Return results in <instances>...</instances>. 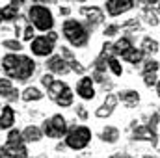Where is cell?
I'll use <instances>...</instances> for the list:
<instances>
[{
	"label": "cell",
	"mask_w": 160,
	"mask_h": 158,
	"mask_svg": "<svg viewBox=\"0 0 160 158\" xmlns=\"http://www.w3.org/2000/svg\"><path fill=\"white\" fill-rule=\"evenodd\" d=\"M142 52H149V54H155L157 50H158V43L153 39V37H143L142 41V48H140Z\"/></svg>",
	"instance_id": "cell-24"
},
{
	"label": "cell",
	"mask_w": 160,
	"mask_h": 158,
	"mask_svg": "<svg viewBox=\"0 0 160 158\" xmlns=\"http://www.w3.org/2000/svg\"><path fill=\"white\" fill-rule=\"evenodd\" d=\"M47 67H48L52 73H56V75H65V73L69 71V65L65 63V60H63L62 56H50L48 62H47Z\"/></svg>",
	"instance_id": "cell-11"
},
{
	"label": "cell",
	"mask_w": 160,
	"mask_h": 158,
	"mask_svg": "<svg viewBox=\"0 0 160 158\" xmlns=\"http://www.w3.org/2000/svg\"><path fill=\"white\" fill-rule=\"evenodd\" d=\"M22 36H24V39H26V41H30L32 37H34V26H26Z\"/></svg>",
	"instance_id": "cell-34"
},
{
	"label": "cell",
	"mask_w": 160,
	"mask_h": 158,
	"mask_svg": "<svg viewBox=\"0 0 160 158\" xmlns=\"http://www.w3.org/2000/svg\"><path fill=\"white\" fill-rule=\"evenodd\" d=\"M145 158H151V156H145Z\"/></svg>",
	"instance_id": "cell-43"
},
{
	"label": "cell",
	"mask_w": 160,
	"mask_h": 158,
	"mask_svg": "<svg viewBox=\"0 0 160 158\" xmlns=\"http://www.w3.org/2000/svg\"><path fill=\"white\" fill-rule=\"evenodd\" d=\"M77 110H78V116H80L82 119H86V117H88V114H86V110H84V106H78Z\"/></svg>",
	"instance_id": "cell-35"
},
{
	"label": "cell",
	"mask_w": 160,
	"mask_h": 158,
	"mask_svg": "<svg viewBox=\"0 0 160 158\" xmlns=\"http://www.w3.org/2000/svg\"><path fill=\"white\" fill-rule=\"evenodd\" d=\"M134 4H136L134 0H108V2H106V11H108L112 17H118L121 13L132 9Z\"/></svg>",
	"instance_id": "cell-8"
},
{
	"label": "cell",
	"mask_w": 160,
	"mask_h": 158,
	"mask_svg": "<svg viewBox=\"0 0 160 158\" xmlns=\"http://www.w3.org/2000/svg\"><path fill=\"white\" fill-rule=\"evenodd\" d=\"M21 4H22V2H9L8 6H4V7L0 9V15H2V21H13V19H17V15H19V7H21Z\"/></svg>",
	"instance_id": "cell-14"
},
{
	"label": "cell",
	"mask_w": 160,
	"mask_h": 158,
	"mask_svg": "<svg viewBox=\"0 0 160 158\" xmlns=\"http://www.w3.org/2000/svg\"><path fill=\"white\" fill-rule=\"evenodd\" d=\"M2 69L8 75V78L15 80H28L34 71H36V63L32 58L28 56H21V54H8L2 58Z\"/></svg>",
	"instance_id": "cell-1"
},
{
	"label": "cell",
	"mask_w": 160,
	"mask_h": 158,
	"mask_svg": "<svg viewBox=\"0 0 160 158\" xmlns=\"http://www.w3.org/2000/svg\"><path fill=\"white\" fill-rule=\"evenodd\" d=\"M125 28H138V21H130V22H127Z\"/></svg>",
	"instance_id": "cell-36"
},
{
	"label": "cell",
	"mask_w": 160,
	"mask_h": 158,
	"mask_svg": "<svg viewBox=\"0 0 160 158\" xmlns=\"http://www.w3.org/2000/svg\"><path fill=\"white\" fill-rule=\"evenodd\" d=\"M106 65L112 69V73L116 75V77H121L123 75V67H121L119 60L118 58H114V56H108V60H106Z\"/></svg>",
	"instance_id": "cell-25"
},
{
	"label": "cell",
	"mask_w": 160,
	"mask_h": 158,
	"mask_svg": "<svg viewBox=\"0 0 160 158\" xmlns=\"http://www.w3.org/2000/svg\"><path fill=\"white\" fill-rule=\"evenodd\" d=\"M0 22H2V15H0Z\"/></svg>",
	"instance_id": "cell-42"
},
{
	"label": "cell",
	"mask_w": 160,
	"mask_h": 158,
	"mask_svg": "<svg viewBox=\"0 0 160 158\" xmlns=\"http://www.w3.org/2000/svg\"><path fill=\"white\" fill-rule=\"evenodd\" d=\"M52 82H54V78H52V75H43V77H41V84H43L45 87H48V86H50Z\"/></svg>",
	"instance_id": "cell-33"
},
{
	"label": "cell",
	"mask_w": 160,
	"mask_h": 158,
	"mask_svg": "<svg viewBox=\"0 0 160 158\" xmlns=\"http://www.w3.org/2000/svg\"><path fill=\"white\" fill-rule=\"evenodd\" d=\"M56 39H58V36H56L54 32H50V34H47V36H39V37L32 39V43H30V48H32V52H34L36 56L45 58V56L52 54Z\"/></svg>",
	"instance_id": "cell-6"
},
{
	"label": "cell",
	"mask_w": 160,
	"mask_h": 158,
	"mask_svg": "<svg viewBox=\"0 0 160 158\" xmlns=\"http://www.w3.org/2000/svg\"><path fill=\"white\" fill-rule=\"evenodd\" d=\"M2 151H4L9 158H28L26 145H24V141H22L19 130H11V132L8 134V141H6V145L2 147Z\"/></svg>",
	"instance_id": "cell-4"
},
{
	"label": "cell",
	"mask_w": 160,
	"mask_h": 158,
	"mask_svg": "<svg viewBox=\"0 0 160 158\" xmlns=\"http://www.w3.org/2000/svg\"><path fill=\"white\" fill-rule=\"evenodd\" d=\"M13 123H15V110L11 106H4L2 108V114H0V128L2 130L11 128Z\"/></svg>",
	"instance_id": "cell-15"
},
{
	"label": "cell",
	"mask_w": 160,
	"mask_h": 158,
	"mask_svg": "<svg viewBox=\"0 0 160 158\" xmlns=\"http://www.w3.org/2000/svg\"><path fill=\"white\" fill-rule=\"evenodd\" d=\"M77 93L84 101H91L95 97V87H93V80L89 77H82L80 82L77 84Z\"/></svg>",
	"instance_id": "cell-9"
},
{
	"label": "cell",
	"mask_w": 160,
	"mask_h": 158,
	"mask_svg": "<svg viewBox=\"0 0 160 158\" xmlns=\"http://www.w3.org/2000/svg\"><path fill=\"white\" fill-rule=\"evenodd\" d=\"M112 112H114L112 108H106V106H101V108H99V110L95 112V116H97V117H108V116H112Z\"/></svg>",
	"instance_id": "cell-30"
},
{
	"label": "cell",
	"mask_w": 160,
	"mask_h": 158,
	"mask_svg": "<svg viewBox=\"0 0 160 158\" xmlns=\"http://www.w3.org/2000/svg\"><path fill=\"white\" fill-rule=\"evenodd\" d=\"M43 132L48 138H62V136H65L67 134V121H65V117L60 116V114L52 116L48 121H45Z\"/></svg>",
	"instance_id": "cell-7"
},
{
	"label": "cell",
	"mask_w": 160,
	"mask_h": 158,
	"mask_svg": "<svg viewBox=\"0 0 160 158\" xmlns=\"http://www.w3.org/2000/svg\"><path fill=\"white\" fill-rule=\"evenodd\" d=\"M155 4H157V7L160 9V0H158V2H155Z\"/></svg>",
	"instance_id": "cell-41"
},
{
	"label": "cell",
	"mask_w": 160,
	"mask_h": 158,
	"mask_svg": "<svg viewBox=\"0 0 160 158\" xmlns=\"http://www.w3.org/2000/svg\"><path fill=\"white\" fill-rule=\"evenodd\" d=\"M142 58H143V52H142L140 48H134V47H132L128 52H125V54H123V60H127L128 63H134V65H136V63H140V62H142Z\"/></svg>",
	"instance_id": "cell-19"
},
{
	"label": "cell",
	"mask_w": 160,
	"mask_h": 158,
	"mask_svg": "<svg viewBox=\"0 0 160 158\" xmlns=\"http://www.w3.org/2000/svg\"><path fill=\"white\" fill-rule=\"evenodd\" d=\"M118 99H119L121 102H125L127 106H136V104L140 102V95H138V91H132V89H125V91H121Z\"/></svg>",
	"instance_id": "cell-17"
},
{
	"label": "cell",
	"mask_w": 160,
	"mask_h": 158,
	"mask_svg": "<svg viewBox=\"0 0 160 158\" xmlns=\"http://www.w3.org/2000/svg\"><path fill=\"white\" fill-rule=\"evenodd\" d=\"M119 30V26L118 24H110V26H106V30H104V34L110 37V36H116V32Z\"/></svg>",
	"instance_id": "cell-32"
},
{
	"label": "cell",
	"mask_w": 160,
	"mask_h": 158,
	"mask_svg": "<svg viewBox=\"0 0 160 158\" xmlns=\"http://www.w3.org/2000/svg\"><path fill=\"white\" fill-rule=\"evenodd\" d=\"M145 21H147V24H151V26H157V24H158L157 13H155V11H149V9H145Z\"/></svg>",
	"instance_id": "cell-27"
},
{
	"label": "cell",
	"mask_w": 160,
	"mask_h": 158,
	"mask_svg": "<svg viewBox=\"0 0 160 158\" xmlns=\"http://www.w3.org/2000/svg\"><path fill=\"white\" fill-rule=\"evenodd\" d=\"M63 36L73 47H86L89 39V30L75 19H67L63 22Z\"/></svg>",
	"instance_id": "cell-2"
},
{
	"label": "cell",
	"mask_w": 160,
	"mask_h": 158,
	"mask_svg": "<svg viewBox=\"0 0 160 158\" xmlns=\"http://www.w3.org/2000/svg\"><path fill=\"white\" fill-rule=\"evenodd\" d=\"M157 93H158V97H160V82H157Z\"/></svg>",
	"instance_id": "cell-40"
},
{
	"label": "cell",
	"mask_w": 160,
	"mask_h": 158,
	"mask_svg": "<svg viewBox=\"0 0 160 158\" xmlns=\"http://www.w3.org/2000/svg\"><path fill=\"white\" fill-rule=\"evenodd\" d=\"M41 130L38 126H26L22 132H21V138H22V141H39L41 140Z\"/></svg>",
	"instance_id": "cell-18"
},
{
	"label": "cell",
	"mask_w": 160,
	"mask_h": 158,
	"mask_svg": "<svg viewBox=\"0 0 160 158\" xmlns=\"http://www.w3.org/2000/svg\"><path fill=\"white\" fill-rule=\"evenodd\" d=\"M110 158H130V156H128V155H123V153H121V155H114V156H110Z\"/></svg>",
	"instance_id": "cell-37"
},
{
	"label": "cell",
	"mask_w": 160,
	"mask_h": 158,
	"mask_svg": "<svg viewBox=\"0 0 160 158\" xmlns=\"http://www.w3.org/2000/svg\"><path fill=\"white\" fill-rule=\"evenodd\" d=\"M157 71H158V62L147 60L145 62V67H143V73H157Z\"/></svg>",
	"instance_id": "cell-28"
},
{
	"label": "cell",
	"mask_w": 160,
	"mask_h": 158,
	"mask_svg": "<svg viewBox=\"0 0 160 158\" xmlns=\"http://www.w3.org/2000/svg\"><path fill=\"white\" fill-rule=\"evenodd\" d=\"M2 47L8 48V50H11V52H19V50H21V43L17 39H6L2 43Z\"/></svg>",
	"instance_id": "cell-26"
},
{
	"label": "cell",
	"mask_w": 160,
	"mask_h": 158,
	"mask_svg": "<svg viewBox=\"0 0 160 158\" xmlns=\"http://www.w3.org/2000/svg\"><path fill=\"white\" fill-rule=\"evenodd\" d=\"M116 104H118V97H116V95H108V97H106V101H104V106L114 110V108H116Z\"/></svg>",
	"instance_id": "cell-31"
},
{
	"label": "cell",
	"mask_w": 160,
	"mask_h": 158,
	"mask_svg": "<svg viewBox=\"0 0 160 158\" xmlns=\"http://www.w3.org/2000/svg\"><path fill=\"white\" fill-rule=\"evenodd\" d=\"M28 17H30V21H32V24H34L38 30H41V32H47V30L50 32L52 26H54L52 13H50V9L45 7V6H39V4L32 6L30 11H28Z\"/></svg>",
	"instance_id": "cell-3"
},
{
	"label": "cell",
	"mask_w": 160,
	"mask_h": 158,
	"mask_svg": "<svg viewBox=\"0 0 160 158\" xmlns=\"http://www.w3.org/2000/svg\"><path fill=\"white\" fill-rule=\"evenodd\" d=\"M0 97H4V99H8V101H17L19 91L13 89L9 78H0Z\"/></svg>",
	"instance_id": "cell-12"
},
{
	"label": "cell",
	"mask_w": 160,
	"mask_h": 158,
	"mask_svg": "<svg viewBox=\"0 0 160 158\" xmlns=\"http://www.w3.org/2000/svg\"><path fill=\"white\" fill-rule=\"evenodd\" d=\"M47 89H48V97L56 102V101H58V99H60V97L67 91V89H69V86H67L65 82H62V80H54V82H52Z\"/></svg>",
	"instance_id": "cell-13"
},
{
	"label": "cell",
	"mask_w": 160,
	"mask_h": 158,
	"mask_svg": "<svg viewBox=\"0 0 160 158\" xmlns=\"http://www.w3.org/2000/svg\"><path fill=\"white\" fill-rule=\"evenodd\" d=\"M143 82H145L147 87L155 86L157 84V73H143Z\"/></svg>",
	"instance_id": "cell-29"
},
{
	"label": "cell",
	"mask_w": 160,
	"mask_h": 158,
	"mask_svg": "<svg viewBox=\"0 0 160 158\" xmlns=\"http://www.w3.org/2000/svg\"><path fill=\"white\" fill-rule=\"evenodd\" d=\"M0 158H9V156H8V155H6V153H4V151L0 149Z\"/></svg>",
	"instance_id": "cell-39"
},
{
	"label": "cell",
	"mask_w": 160,
	"mask_h": 158,
	"mask_svg": "<svg viewBox=\"0 0 160 158\" xmlns=\"http://www.w3.org/2000/svg\"><path fill=\"white\" fill-rule=\"evenodd\" d=\"M22 99L26 101V102H30V101H41L43 99V93H41L38 87H26L24 89V93H22Z\"/></svg>",
	"instance_id": "cell-23"
},
{
	"label": "cell",
	"mask_w": 160,
	"mask_h": 158,
	"mask_svg": "<svg viewBox=\"0 0 160 158\" xmlns=\"http://www.w3.org/2000/svg\"><path fill=\"white\" fill-rule=\"evenodd\" d=\"M155 132L153 130H149L147 126H138L136 130H134V140H151V141H155Z\"/></svg>",
	"instance_id": "cell-22"
},
{
	"label": "cell",
	"mask_w": 160,
	"mask_h": 158,
	"mask_svg": "<svg viewBox=\"0 0 160 158\" xmlns=\"http://www.w3.org/2000/svg\"><path fill=\"white\" fill-rule=\"evenodd\" d=\"M80 13L88 17V21H89V24H91V26L101 24V22H102V19H104L102 9H101V7H97V6H84V7H80Z\"/></svg>",
	"instance_id": "cell-10"
},
{
	"label": "cell",
	"mask_w": 160,
	"mask_h": 158,
	"mask_svg": "<svg viewBox=\"0 0 160 158\" xmlns=\"http://www.w3.org/2000/svg\"><path fill=\"white\" fill-rule=\"evenodd\" d=\"M62 58L65 60V63L69 65V69H73V71H77V73H84V67L80 65L77 60H75V56L71 54V50H69V48L62 47Z\"/></svg>",
	"instance_id": "cell-16"
},
{
	"label": "cell",
	"mask_w": 160,
	"mask_h": 158,
	"mask_svg": "<svg viewBox=\"0 0 160 158\" xmlns=\"http://www.w3.org/2000/svg\"><path fill=\"white\" fill-rule=\"evenodd\" d=\"M130 48H132V43H130V39H128V37H121V39L118 41L114 47H112L114 54H121V56H123L125 52H128Z\"/></svg>",
	"instance_id": "cell-21"
},
{
	"label": "cell",
	"mask_w": 160,
	"mask_h": 158,
	"mask_svg": "<svg viewBox=\"0 0 160 158\" xmlns=\"http://www.w3.org/2000/svg\"><path fill=\"white\" fill-rule=\"evenodd\" d=\"M60 11H62V13H63V15H67V13H69V7H62V9H60Z\"/></svg>",
	"instance_id": "cell-38"
},
{
	"label": "cell",
	"mask_w": 160,
	"mask_h": 158,
	"mask_svg": "<svg viewBox=\"0 0 160 158\" xmlns=\"http://www.w3.org/2000/svg\"><path fill=\"white\" fill-rule=\"evenodd\" d=\"M101 138H102V141H108V143H116V141H118V138H119V130H118L116 126H106V128L102 130Z\"/></svg>",
	"instance_id": "cell-20"
},
{
	"label": "cell",
	"mask_w": 160,
	"mask_h": 158,
	"mask_svg": "<svg viewBox=\"0 0 160 158\" xmlns=\"http://www.w3.org/2000/svg\"><path fill=\"white\" fill-rule=\"evenodd\" d=\"M89 141H91V130L88 126H75V128H71L67 132V138H65L67 147H71L75 151L84 149Z\"/></svg>",
	"instance_id": "cell-5"
}]
</instances>
